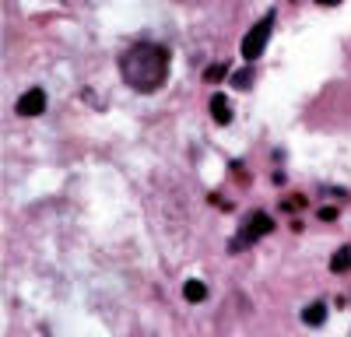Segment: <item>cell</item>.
Listing matches in <instances>:
<instances>
[{"instance_id": "1", "label": "cell", "mask_w": 351, "mask_h": 337, "mask_svg": "<svg viewBox=\"0 0 351 337\" xmlns=\"http://www.w3.org/2000/svg\"><path fill=\"white\" fill-rule=\"evenodd\" d=\"M169 49L155 42H137L120 56V74L134 92H158L169 77Z\"/></svg>"}, {"instance_id": "2", "label": "cell", "mask_w": 351, "mask_h": 337, "mask_svg": "<svg viewBox=\"0 0 351 337\" xmlns=\"http://www.w3.org/2000/svg\"><path fill=\"white\" fill-rule=\"evenodd\" d=\"M271 32H274V14L260 18L250 32H246V39H243V60H246V64H253V60H260V56H263Z\"/></svg>"}, {"instance_id": "3", "label": "cell", "mask_w": 351, "mask_h": 337, "mask_svg": "<svg viewBox=\"0 0 351 337\" xmlns=\"http://www.w3.org/2000/svg\"><path fill=\"white\" fill-rule=\"evenodd\" d=\"M267 232H274V218H271V214H263V211H256V214L250 218V225H246V229H243V232H239L236 239H232V249H239L243 242L250 246V242L263 239Z\"/></svg>"}, {"instance_id": "4", "label": "cell", "mask_w": 351, "mask_h": 337, "mask_svg": "<svg viewBox=\"0 0 351 337\" xmlns=\"http://www.w3.org/2000/svg\"><path fill=\"white\" fill-rule=\"evenodd\" d=\"M18 112L21 116H39V112H46V92L43 88H28L18 99Z\"/></svg>"}, {"instance_id": "5", "label": "cell", "mask_w": 351, "mask_h": 337, "mask_svg": "<svg viewBox=\"0 0 351 337\" xmlns=\"http://www.w3.org/2000/svg\"><path fill=\"white\" fill-rule=\"evenodd\" d=\"M324 320H327V302H313V305L302 309V323L306 327H324Z\"/></svg>"}, {"instance_id": "6", "label": "cell", "mask_w": 351, "mask_h": 337, "mask_svg": "<svg viewBox=\"0 0 351 337\" xmlns=\"http://www.w3.org/2000/svg\"><path fill=\"white\" fill-rule=\"evenodd\" d=\"M211 120H215V123H221V127L232 120V105H228V99H225V95H215V99H211Z\"/></svg>"}, {"instance_id": "7", "label": "cell", "mask_w": 351, "mask_h": 337, "mask_svg": "<svg viewBox=\"0 0 351 337\" xmlns=\"http://www.w3.org/2000/svg\"><path fill=\"white\" fill-rule=\"evenodd\" d=\"M183 295H186V302H204V299H208V288H204V281L190 277L183 285Z\"/></svg>"}, {"instance_id": "8", "label": "cell", "mask_w": 351, "mask_h": 337, "mask_svg": "<svg viewBox=\"0 0 351 337\" xmlns=\"http://www.w3.org/2000/svg\"><path fill=\"white\" fill-rule=\"evenodd\" d=\"M221 77H228V64H211L208 71H204V81L208 84H218Z\"/></svg>"}, {"instance_id": "9", "label": "cell", "mask_w": 351, "mask_h": 337, "mask_svg": "<svg viewBox=\"0 0 351 337\" xmlns=\"http://www.w3.org/2000/svg\"><path fill=\"white\" fill-rule=\"evenodd\" d=\"M348 267H351V249L344 246V249H337V257L330 260V271H337V274H341V271H348Z\"/></svg>"}, {"instance_id": "10", "label": "cell", "mask_w": 351, "mask_h": 337, "mask_svg": "<svg viewBox=\"0 0 351 337\" xmlns=\"http://www.w3.org/2000/svg\"><path fill=\"white\" fill-rule=\"evenodd\" d=\"M232 84H236V88H243V92H246L250 84H253V74H250V71H239V74H232Z\"/></svg>"}, {"instance_id": "11", "label": "cell", "mask_w": 351, "mask_h": 337, "mask_svg": "<svg viewBox=\"0 0 351 337\" xmlns=\"http://www.w3.org/2000/svg\"><path fill=\"white\" fill-rule=\"evenodd\" d=\"M319 218H324V221H334L337 211H334V208H319Z\"/></svg>"}, {"instance_id": "12", "label": "cell", "mask_w": 351, "mask_h": 337, "mask_svg": "<svg viewBox=\"0 0 351 337\" xmlns=\"http://www.w3.org/2000/svg\"><path fill=\"white\" fill-rule=\"evenodd\" d=\"M319 4H324V8H334V4H341V0H319Z\"/></svg>"}]
</instances>
